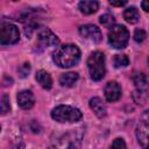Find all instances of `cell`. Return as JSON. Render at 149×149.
Returning <instances> with one entry per match:
<instances>
[{
  "label": "cell",
  "instance_id": "18",
  "mask_svg": "<svg viewBox=\"0 0 149 149\" xmlns=\"http://www.w3.org/2000/svg\"><path fill=\"white\" fill-rule=\"evenodd\" d=\"M10 104H9V97L8 94H3L0 99V115H5L9 112Z\"/></svg>",
  "mask_w": 149,
  "mask_h": 149
},
{
  "label": "cell",
  "instance_id": "17",
  "mask_svg": "<svg viewBox=\"0 0 149 149\" xmlns=\"http://www.w3.org/2000/svg\"><path fill=\"white\" fill-rule=\"evenodd\" d=\"M133 80H134V84L137 90L147 91V77L144 73H142V72L135 73L133 76Z\"/></svg>",
  "mask_w": 149,
  "mask_h": 149
},
{
  "label": "cell",
  "instance_id": "10",
  "mask_svg": "<svg viewBox=\"0 0 149 149\" xmlns=\"http://www.w3.org/2000/svg\"><path fill=\"white\" fill-rule=\"evenodd\" d=\"M121 94H122L121 86L116 81H114V80L108 81L107 85L105 86V97H106L107 101L114 102L121 98Z\"/></svg>",
  "mask_w": 149,
  "mask_h": 149
},
{
  "label": "cell",
  "instance_id": "8",
  "mask_svg": "<svg viewBox=\"0 0 149 149\" xmlns=\"http://www.w3.org/2000/svg\"><path fill=\"white\" fill-rule=\"evenodd\" d=\"M37 42L41 47H56L59 44L58 37L48 28H43L37 33Z\"/></svg>",
  "mask_w": 149,
  "mask_h": 149
},
{
  "label": "cell",
  "instance_id": "3",
  "mask_svg": "<svg viewBox=\"0 0 149 149\" xmlns=\"http://www.w3.org/2000/svg\"><path fill=\"white\" fill-rule=\"evenodd\" d=\"M83 113L72 106L59 105L51 111V118L57 122H77L81 119Z\"/></svg>",
  "mask_w": 149,
  "mask_h": 149
},
{
  "label": "cell",
  "instance_id": "24",
  "mask_svg": "<svg viewBox=\"0 0 149 149\" xmlns=\"http://www.w3.org/2000/svg\"><path fill=\"white\" fill-rule=\"evenodd\" d=\"M17 71H19V74H20L22 78L27 77L28 73H29V71H30V65H29V63H24L23 65H21V66L17 69Z\"/></svg>",
  "mask_w": 149,
  "mask_h": 149
},
{
  "label": "cell",
  "instance_id": "13",
  "mask_svg": "<svg viewBox=\"0 0 149 149\" xmlns=\"http://www.w3.org/2000/svg\"><path fill=\"white\" fill-rule=\"evenodd\" d=\"M36 80H37V83H38L44 90H50V88L52 87V78H51V76H50L47 71H44V70L37 71V73H36Z\"/></svg>",
  "mask_w": 149,
  "mask_h": 149
},
{
  "label": "cell",
  "instance_id": "5",
  "mask_svg": "<svg viewBox=\"0 0 149 149\" xmlns=\"http://www.w3.org/2000/svg\"><path fill=\"white\" fill-rule=\"evenodd\" d=\"M129 40V31L125 26L114 24L108 31V43L115 49H123Z\"/></svg>",
  "mask_w": 149,
  "mask_h": 149
},
{
  "label": "cell",
  "instance_id": "1",
  "mask_svg": "<svg viewBox=\"0 0 149 149\" xmlns=\"http://www.w3.org/2000/svg\"><path fill=\"white\" fill-rule=\"evenodd\" d=\"M52 58L59 68H71L78 64L80 59V50L74 44H64L56 49Z\"/></svg>",
  "mask_w": 149,
  "mask_h": 149
},
{
  "label": "cell",
  "instance_id": "9",
  "mask_svg": "<svg viewBox=\"0 0 149 149\" xmlns=\"http://www.w3.org/2000/svg\"><path fill=\"white\" fill-rule=\"evenodd\" d=\"M79 34L81 35V37H84L86 40H90L92 42H95V43H98V42H100L102 40V34H101L100 29L94 24L80 26Z\"/></svg>",
  "mask_w": 149,
  "mask_h": 149
},
{
  "label": "cell",
  "instance_id": "23",
  "mask_svg": "<svg viewBox=\"0 0 149 149\" xmlns=\"http://www.w3.org/2000/svg\"><path fill=\"white\" fill-rule=\"evenodd\" d=\"M109 149H127V147L122 139H115Z\"/></svg>",
  "mask_w": 149,
  "mask_h": 149
},
{
  "label": "cell",
  "instance_id": "25",
  "mask_svg": "<svg viewBox=\"0 0 149 149\" xmlns=\"http://www.w3.org/2000/svg\"><path fill=\"white\" fill-rule=\"evenodd\" d=\"M109 3L113 6H123V5H126V1H111Z\"/></svg>",
  "mask_w": 149,
  "mask_h": 149
},
{
  "label": "cell",
  "instance_id": "26",
  "mask_svg": "<svg viewBox=\"0 0 149 149\" xmlns=\"http://www.w3.org/2000/svg\"><path fill=\"white\" fill-rule=\"evenodd\" d=\"M141 6H142V8H143L144 12H148V10H149V8H148V2H147V1H142V2H141Z\"/></svg>",
  "mask_w": 149,
  "mask_h": 149
},
{
  "label": "cell",
  "instance_id": "19",
  "mask_svg": "<svg viewBox=\"0 0 149 149\" xmlns=\"http://www.w3.org/2000/svg\"><path fill=\"white\" fill-rule=\"evenodd\" d=\"M100 23H101L104 27L111 29V28L114 26V23H115V19H114V16L111 15V14H104V15L100 16Z\"/></svg>",
  "mask_w": 149,
  "mask_h": 149
},
{
  "label": "cell",
  "instance_id": "20",
  "mask_svg": "<svg viewBox=\"0 0 149 149\" xmlns=\"http://www.w3.org/2000/svg\"><path fill=\"white\" fill-rule=\"evenodd\" d=\"M129 64V59L126 55H115L114 57V66L115 68H125Z\"/></svg>",
  "mask_w": 149,
  "mask_h": 149
},
{
  "label": "cell",
  "instance_id": "6",
  "mask_svg": "<svg viewBox=\"0 0 149 149\" xmlns=\"http://www.w3.org/2000/svg\"><path fill=\"white\" fill-rule=\"evenodd\" d=\"M20 38V31L17 27L9 22H2L0 24V44L9 45L14 44Z\"/></svg>",
  "mask_w": 149,
  "mask_h": 149
},
{
  "label": "cell",
  "instance_id": "2",
  "mask_svg": "<svg viewBox=\"0 0 149 149\" xmlns=\"http://www.w3.org/2000/svg\"><path fill=\"white\" fill-rule=\"evenodd\" d=\"M83 136L84 128L72 129L52 141L49 149H80Z\"/></svg>",
  "mask_w": 149,
  "mask_h": 149
},
{
  "label": "cell",
  "instance_id": "15",
  "mask_svg": "<svg viewBox=\"0 0 149 149\" xmlns=\"http://www.w3.org/2000/svg\"><path fill=\"white\" fill-rule=\"evenodd\" d=\"M78 73L76 72H66V73H63L61 77H59V84L64 87H71L77 80H78Z\"/></svg>",
  "mask_w": 149,
  "mask_h": 149
},
{
  "label": "cell",
  "instance_id": "16",
  "mask_svg": "<svg viewBox=\"0 0 149 149\" xmlns=\"http://www.w3.org/2000/svg\"><path fill=\"white\" fill-rule=\"evenodd\" d=\"M123 17L128 23H136L140 20V13L136 9V7H128L123 12Z\"/></svg>",
  "mask_w": 149,
  "mask_h": 149
},
{
  "label": "cell",
  "instance_id": "7",
  "mask_svg": "<svg viewBox=\"0 0 149 149\" xmlns=\"http://www.w3.org/2000/svg\"><path fill=\"white\" fill-rule=\"evenodd\" d=\"M148 132H149V125H148V111L143 114L142 119L140 120V123L136 127V137L139 140V143L143 147V149H148Z\"/></svg>",
  "mask_w": 149,
  "mask_h": 149
},
{
  "label": "cell",
  "instance_id": "12",
  "mask_svg": "<svg viewBox=\"0 0 149 149\" xmlns=\"http://www.w3.org/2000/svg\"><path fill=\"white\" fill-rule=\"evenodd\" d=\"M90 107L92 108V111L94 112V114L98 118H100V119L105 118L106 114H107L106 106L104 105V102L101 101V99L98 98V97H94V98H92L90 100Z\"/></svg>",
  "mask_w": 149,
  "mask_h": 149
},
{
  "label": "cell",
  "instance_id": "22",
  "mask_svg": "<svg viewBox=\"0 0 149 149\" xmlns=\"http://www.w3.org/2000/svg\"><path fill=\"white\" fill-rule=\"evenodd\" d=\"M146 37H147V34H146V31H144L143 29L139 28V29H136V30L134 31V40H135L137 43L143 42V41L146 40Z\"/></svg>",
  "mask_w": 149,
  "mask_h": 149
},
{
  "label": "cell",
  "instance_id": "27",
  "mask_svg": "<svg viewBox=\"0 0 149 149\" xmlns=\"http://www.w3.org/2000/svg\"><path fill=\"white\" fill-rule=\"evenodd\" d=\"M0 130H1V127H0Z\"/></svg>",
  "mask_w": 149,
  "mask_h": 149
},
{
  "label": "cell",
  "instance_id": "11",
  "mask_svg": "<svg viewBox=\"0 0 149 149\" xmlns=\"http://www.w3.org/2000/svg\"><path fill=\"white\" fill-rule=\"evenodd\" d=\"M35 98L30 90H23L17 93V105L22 109H29L34 106Z\"/></svg>",
  "mask_w": 149,
  "mask_h": 149
},
{
  "label": "cell",
  "instance_id": "4",
  "mask_svg": "<svg viewBox=\"0 0 149 149\" xmlns=\"http://www.w3.org/2000/svg\"><path fill=\"white\" fill-rule=\"evenodd\" d=\"M87 69L90 72V77L98 81L104 78L106 72L105 66V55L100 51L92 52L87 58Z\"/></svg>",
  "mask_w": 149,
  "mask_h": 149
},
{
  "label": "cell",
  "instance_id": "14",
  "mask_svg": "<svg viewBox=\"0 0 149 149\" xmlns=\"http://www.w3.org/2000/svg\"><path fill=\"white\" fill-rule=\"evenodd\" d=\"M99 8V3L97 1H92V0H84L79 2V9L83 14H93L98 10Z\"/></svg>",
  "mask_w": 149,
  "mask_h": 149
},
{
  "label": "cell",
  "instance_id": "21",
  "mask_svg": "<svg viewBox=\"0 0 149 149\" xmlns=\"http://www.w3.org/2000/svg\"><path fill=\"white\" fill-rule=\"evenodd\" d=\"M133 99H134V101L136 102V104H141V105H143V104H146V101H147V91H141V90H136L135 92H134V94H133Z\"/></svg>",
  "mask_w": 149,
  "mask_h": 149
}]
</instances>
